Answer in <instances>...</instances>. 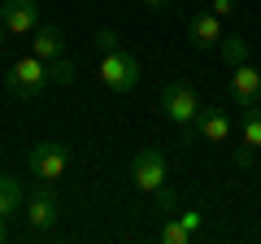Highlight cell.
I'll return each mask as SVG.
<instances>
[{
    "instance_id": "obj_3",
    "label": "cell",
    "mask_w": 261,
    "mask_h": 244,
    "mask_svg": "<svg viewBox=\"0 0 261 244\" xmlns=\"http://www.w3.org/2000/svg\"><path fill=\"white\" fill-rule=\"evenodd\" d=\"M100 83L109 92H130V87L140 83V57L118 48V53H105L100 57Z\"/></svg>"
},
{
    "instance_id": "obj_18",
    "label": "cell",
    "mask_w": 261,
    "mask_h": 244,
    "mask_svg": "<svg viewBox=\"0 0 261 244\" xmlns=\"http://www.w3.org/2000/svg\"><path fill=\"white\" fill-rule=\"evenodd\" d=\"M157 205H161V209H178V197H174V188H170V183L157 192Z\"/></svg>"
},
{
    "instance_id": "obj_13",
    "label": "cell",
    "mask_w": 261,
    "mask_h": 244,
    "mask_svg": "<svg viewBox=\"0 0 261 244\" xmlns=\"http://www.w3.org/2000/svg\"><path fill=\"white\" fill-rule=\"evenodd\" d=\"M22 209V183L9 175H0V218H9Z\"/></svg>"
},
{
    "instance_id": "obj_23",
    "label": "cell",
    "mask_w": 261,
    "mask_h": 244,
    "mask_svg": "<svg viewBox=\"0 0 261 244\" xmlns=\"http://www.w3.org/2000/svg\"><path fill=\"white\" fill-rule=\"evenodd\" d=\"M5 39H9V27H5V22H0V48H5Z\"/></svg>"
},
{
    "instance_id": "obj_1",
    "label": "cell",
    "mask_w": 261,
    "mask_h": 244,
    "mask_svg": "<svg viewBox=\"0 0 261 244\" xmlns=\"http://www.w3.org/2000/svg\"><path fill=\"white\" fill-rule=\"evenodd\" d=\"M48 83H53V70H48V61H39L35 53L18 57L9 66V75H5V92H9L13 101H35Z\"/></svg>"
},
{
    "instance_id": "obj_8",
    "label": "cell",
    "mask_w": 261,
    "mask_h": 244,
    "mask_svg": "<svg viewBox=\"0 0 261 244\" xmlns=\"http://www.w3.org/2000/svg\"><path fill=\"white\" fill-rule=\"evenodd\" d=\"M187 39H192V48H218L222 44V18H218L214 9L192 13V18H187Z\"/></svg>"
},
{
    "instance_id": "obj_6",
    "label": "cell",
    "mask_w": 261,
    "mask_h": 244,
    "mask_svg": "<svg viewBox=\"0 0 261 244\" xmlns=\"http://www.w3.org/2000/svg\"><path fill=\"white\" fill-rule=\"evenodd\" d=\"M231 101L240 105V109L261 105V70L257 66H248V61L231 66Z\"/></svg>"
},
{
    "instance_id": "obj_20",
    "label": "cell",
    "mask_w": 261,
    "mask_h": 244,
    "mask_svg": "<svg viewBox=\"0 0 261 244\" xmlns=\"http://www.w3.org/2000/svg\"><path fill=\"white\" fill-rule=\"evenodd\" d=\"M183 223L192 227V231H196V240H200V223H205V214H196V209H187V214H183Z\"/></svg>"
},
{
    "instance_id": "obj_9",
    "label": "cell",
    "mask_w": 261,
    "mask_h": 244,
    "mask_svg": "<svg viewBox=\"0 0 261 244\" xmlns=\"http://www.w3.org/2000/svg\"><path fill=\"white\" fill-rule=\"evenodd\" d=\"M31 53L39 57V61H57V57H65V31L61 27H53V22H48V27H35L31 31Z\"/></svg>"
},
{
    "instance_id": "obj_11",
    "label": "cell",
    "mask_w": 261,
    "mask_h": 244,
    "mask_svg": "<svg viewBox=\"0 0 261 244\" xmlns=\"http://www.w3.org/2000/svg\"><path fill=\"white\" fill-rule=\"evenodd\" d=\"M200 140H209V144H222L226 135H231V118H226L222 109H200V118H196V127H192Z\"/></svg>"
},
{
    "instance_id": "obj_12",
    "label": "cell",
    "mask_w": 261,
    "mask_h": 244,
    "mask_svg": "<svg viewBox=\"0 0 261 244\" xmlns=\"http://www.w3.org/2000/svg\"><path fill=\"white\" fill-rule=\"evenodd\" d=\"M257 149H261V105H252V109H244V149L235 153V166H248Z\"/></svg>"
},
{
    "instance_id": "obj_22",
    "label": "cell",
    "mask_w": 261,
    "mask_h": 244,
    "mask_svg": "<svg viewBox=\"0 0 261 244\" xmlns=\"http://www.w3.org/2000/svg\"><path fill=\"white\" fill-rule=\"evenodd\" d=\"M9 240V218H0V244Z\"/></svg>"
},
{
    "instance_id": "obj_5",
    "label": "cell",
    "mask_w": 261,
    "mask_h": 244,
    "mask_svg": "<svg viewBox=\"0 0 261 244\" xmlns=\"http://www.w3.org/2000/svg\"><path fill=\"white\" fill-rule=\"evenodd\" d=\"M27 166H31V175H35L39 183H48V188H53L57 179L65 175V166H70V149H65V144L44 140V144H35V149H31Z\"/></svg>"
},
{
    "instance_id": "obj_16",
    "label": "cell",
    "mask_w": 261,
    "mask_h": 244,
    "mask_svg": "<svg viewBox=\"0 0 261 244\" xmlns=\"http://www.w3.org/2000/svg\"><path fill=\"white\" fill-rule=\"evenodd\" d=\"M92 44H96V53L105 57V53H118V48H122V35H118V31H109V27H100Z\"/></svg>"
},
{
    "instance_id": "obj_2",
    "label": "cell",
    "mask_w": 261,
    "mask_h": 244,
    "mask_svg": "<svg viewBox=\"0 0 261 244\" xmlns=\"http://www.w3.org/2000/svg\"><path fill=\"white\" fill-rule=\"evenodd\" d=\"M200 109H205V105L196 101V92L187 83H166L161 87V113L174 122L178 131H192L196 118H200Z\"/></svg>"
},
{
    "instance_id": "obj_4",
    "label": "cell",
    "mask_w": 261,
    "mask_h": 244,
    "mask_svg": "<svg viewBox=\"0 0 261 244\" xmlns=\"http://www.w3.org/2000/svg\"><path fill=\"white\" fill-rule=\"evenodd\" d=\"M166 179H170V170H166V153L161 149H140L135 153V161H130V183L140 192L157 197V192L166 188Z\"/></svg>"
},
{
    "instance_id": "obj_15",
    "label": "cell",
    "mask_w": 261,
    "mask_h": 244,
    "mask_svg": "<svg viewBox=\"0 0 261 244\" xmlns=\"http://www.w3.org/2000/svg\"><path fill=\"white\" fill-rule=\"evenodd\" d=\"M218 48H222V57L231 61V66H240V61H248V44H244L240 35H222V44H218Z\"/></svg>"
},
{
    "instance_id": "obj_21",
    "label": "cell",
    "mask_w": 261,
    "mask_h": 244,
    "mask_svg": "<svg viewBox=\"0 0 261 244\" xmlns=\"http://www.w3.org/2000/svg\"><path fill=\"white\" fill-rule=\"evenodd\" d=\"M144 5H148L152 13H161V9H170V5H174V0H144Z\"/></svg>"
},
{
    "instance_id": "obj_14",
    "label": "cell",
    "mask_w": 261,
    "mask_h": 244,
    "mask_svg": "<svg viewBox=\"0 0 261 244\" xmlns=\"http://www.w3.org/2000/svg\"><path fill=\"white\" fill-rule=\"evenodd\" d=\"M157 240H161V244H192V240H196V231L183 223V218H174V223H166V227L157 231Z\"/></svg>"
},
{
    "instance_id": "obj_7",
    "label": "cell",
    "mask_w": 261,
    "mask_h": 244,
    "mask_svg": "<svg viewBox=\"0 0 261 244\" xmlns=\"http://www.w3.org/2000/svg\"><path fill=\"white\" fill-rule=\"evenodd\" d=\"M0 22L9 27V35H31L39 27V5L35 0H0Z\"/></svg>"
},
{
    "instance_id": "obj_17",
    "label": "cell",
    "mask_w": 261,
    "mask_h": 244,
    "mask_svg": "<svg viewBox=\"0 0 261 244\" xmlns=\"http://www.w3.org/2000/svg\"><path fill=\"white\" fill-rule=\"evenodd\" d=\"M48 70H53V83H70V79H74V61H65V57L48 61Z\"/></svg>"
},
{
    "instance_id": "obj_19",
    "label": "cell",
    "mask_w": 261,
    "mask_h": 244,
    "mask_svg": "<svg viewBox=\"0 0 261 244\" xmlns=\"http://www.w3.org/2000/svg\"><path fill=\"white\" fill-rule=\"evenodd\" d=\"M235 5H240V0H214V13H218V18H231Z\"/></svg>"
},
{
    "instance_id": "obj_10",
    "label": "cell",
    "mask_w": 261,
    "mask_h": 244,
    "mask_svg": "<svg viewBox=\"0 0 261 244\" xmlns=\"http://www.w3.org/2000/svg\"><path fill=\"white\" fill-rule=\"evenodd\" d=\"M27 223H31V231H48L57 223V197L48 192V183L27 201Z\"/></svg>"
}]
</instances>
